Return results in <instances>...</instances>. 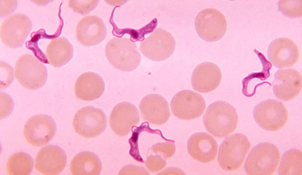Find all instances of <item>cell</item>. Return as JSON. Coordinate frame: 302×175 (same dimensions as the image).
I'll use <instances>...</instances> for the list:
<instances>
[{
    "label": "cell",
    "mask_w": 302,
    "mask_h": 175,
    "mask_svg": "<svg viewBox=\"0 0 302 175\" xmlns=\"http://www.w3.org/2000/svg\"><path fill=\"white\" fill-rule=\"evenodd\" d=\"M203 122L208 132L216 137L223 138L236 129L238 115L231 104L224 101H217L208 106Z\"/></svg>",
    "instance_id": "6da1fadb"
},
{
    "label": "cell",
    "mask_w": 302,
    "mask_h": 175,
    "mask_svg": "<svg viewBox=\"0 0 302 175\" xmlns=\"http://www.w3.org/2000/svg\"><path fill=\"white\" fill-rule=\"evenodd\" d=\"M253 115L262 129L274 131L282 128L288 119V112L283 104L276 100L267 99L259 103L254 108Z\"/></svg>",
    "instance_id": "8992f818"
},
{
    "label": "cell",
    "mask_w": 302,
    "mask_h": 175,
    "mask_svg": "<svg viewBox=\"0 0 302 175\" xmlns=\"http://www.w3.org/2000/svg\"><path fill=\"white\" fill-rule=\"evenodd\" d=\"M100 158L91 151H83L71 160L70 170L73 175H98L102 170Z\"/></svg>",
    "instance_id": "603a6c76"
},
{
    "label": "cell",
    "mask_w": 302,
    "mask_h": 175,
    "mask_svg": "<svg viewBox=\"0 0 302 175\" xmlns=\"http://www.w3.org/2000/svg\"><path fill=\"white\" fill-rule=\"evenodd\" d=\"M269 60L278 68L293 66L299 58L298 48L296 44L287 38H279L273 40L267 49Z\"/></svg>",
    "instance_id": "5bb4252c"
},
{
    "label": "cell",
    "mask_w": 302,
    "mask_h": 175,
    "mask_svg": "<svg viewBox=\"0 0 302 175\" xmlns=\"http://www.w3.org/2000/svg\"><path fill=\"white\" fill-rule=\"evenodd\" d=\"M76 38L83 45L95 46L102 42L107 35V28L101 18L87 16L81 19L76 28Z\"/></svg>",
    "instance_id": "e0dca14e"
},
{
    "label": "cell",
    "mask_w": 302,
    "mask_h": 175,
    "mask_svg": "<svg viewBox=\"0 0 302 175\" xmlns=\"http://www.w3.org/2000/svg\"><path fill=\"white\" fill-rule=\"evenodd\" d=\"M302 153L299 150L291 149L282 156L278 168L280 175L302 174Z\"/></svg>",
    "instance_id": "cb8c5ba5"
},
{
    "label": "cell",
    "mask_w": 302,
    "mask_h": 175,
    "mask_svg": "<svg viewBox=\"0 0 302 175\" xmlns=\"http://www.w3.org/2000/svg\"><path fill=\"white\" fill-rule=\"evenodd\" d=\"M273 91L278 99L286 101L296 97L302 86L301 75L292 68L281 69L274 74Z\"/></svg>",
    "instance_id": "4fadbf2b"
},
{
    "label": "cell",
    "mask_w": 302,
    "mask_h": 175,
    "mask_svg": "<svg viewBox=\"0 0 302 175\" xmlns=\"http://www.w3.org/2000/svg\"><path fill=\"white\" fill-rule=\"evenodd\" d=\"M280 152L273 144L260 143L252 148L244 164L245 172L250 175H270L277 168Z\"/></svg>",
    "instance_id": "7a4b0ae2"
},
{
    "label": "cell",
    "mask_w": 302,
    "mask_h": 175,
    "mask_svg": "<svg viewBox=\"0 0 302 175\" xmlns=\"http://www.w3.org/2000/svg\"><path fill=\"white\" fill-rule=\"evenodd\" d=\"M150 151L164 158H170L174 154L176 146L174 142L172 141L160 142L154 144L150 147Z\"/></svg>",
    "instance_id": "83f0119b"
},
{
    "label": "cell",
    "mask_w": 302,
    "mask_h": 175,
    "mask_svg": "<svg viewBox=\"0 0 302 175\" xmlns=\"http://www.w3.org/2000/svg\"><path fill=\"white\" fill-rule=\"evenodd\" d=\"M250 147L248 138L243 134L237 133L226 137L218 150L217 161L219 166L228 171L239 169Z\"/></svg>",
    "instance_id": "277c9868"
},
{
    "label": "cell",
    "mask_w": 302,
    "mask_h": 175,
    "mask_svg": "<svg viewBox=\"0 0 302 175\" xmlns=\"http://www.w3.org/2000/svg\"><path fill=\"white\" fill-rule=\"evenodd\" d=\"M139 121L137 108L128 102L117 104L113 109L109 118L110 126L113 131L120 136L127 135L131 128Z\"/></svg>",
    "instance_id": "9a60e30c"
},
{
    "label": "cell",
    "mask_w": 302,
    "mask_h": 175,
    "mask_svg": "<svg viewBox=\"0 0 302 175\" xmlns=\"http://www.w3.org/2000/svg\"><path fill=\"white\" fill-rule=\"evenodd\" d=\"M175 41L172 35L167 31L158 28L140 45L142 54L147 58L155 61L165 60L173 53Z\"/></svg>",
    "instance_id": "8fae6325"
},
{
    "label": "cell",
    "mask_w": 302,
    "mask_h": 175,
    "mask_svg": "<svg viewBox=\"0 0 302 175\" xmlns=\"http://www.w3.org/2000/svg\"><path fill=\"white\" fill-rule=\"evenodd\" d=\"M167 162L162 156L157 154L148 156L145 161L146 168L151 172H158L166 165Z\"/></svg>",
    "instance_id": "f1b7e54d"
},
{
    "label": "cell",
    "mask_w": 302,
    "mask_h": 175,
    "mask_svg": "<svg viewBox=\"0 0 302 175\" xmlns=\"http://www.w3.org/2000/svg\"><path fill=\"white\" fill-rule=\"evenodd\" d=\"M219 68L211 62H203L194 69L191 76L193 89L200 93H207L215 89L221 80Z\"/></svg>",
    "instance_id": "ffe728a7"
},
{
    "label": "cell",
    "mask_w": 302,
    "mask_h": 175,
    "mask_svg": "<svg viewBox=\"0 0 302 175\" xmlns=\"http://www.w3.org/2000/svg\"><path fill=\"white\" fill-rule=\"evenodd\" d=\"M139 107L142 118L153 124H164L170 116L167 101L158 94H149L144 96Z\"/></svg>",
    "instance_id": "ac0fdd59"
},
{
    "label": "cell",
    "mask_w": 302,
    "mask_h": 175,
    "mask_svg": "<svg viewBox=\"0 0 302 175\" xmlns=\"http://www.w3.org/2000/svg\"><path fill=\"white\" fill-rule=\"evenodd\" d=\"M105 54L112 65L123 71L134 70L141 61L136 44L127 38L110 40L106 45Z\"/></svg>",
    "instance_id": "3957f363"
},
{
    "label": "cell",
    "mask_w": 302,
    "mask_h": 175,
    "mask_svg": "<svg viewBox=\"0 0 302 175\" xmlns=\"http://www.w3.org/2000/svg\"><path fill=\"white\" fill-rule=\"evenodd\" d=\"M66 155L64 151L57 145L42 147L35 158V168L41 173L55 175L60 173L65 167Z\"/></svg>",
    "instance_id": "2e32d148"
},
{
    "label": "cell",
    "mask_w": 302,
    "mask_h": 175,
    "mask_svg": "<svg viewBox=\"0 0 302 175\" xmlns=\"http://www.w3.org/2000/svg\"><path fill=\"white\" fill-rule=\"evenodd\" d=\"M15 70L18 81L28 89L34 90L41 88L47 79L46 66L30 54L23 55L18 58Z\"/></svg>",
    "instance_id": "5b68a950"
},
{
    "label": "cell",
    "mask_w": 302,
    "mask_h": 175,
    "mask_svg": "<svg viewBox=\"0 0 302 175\" xmlns=\"http://www.w3.org/2000/svg\"><path fill=\"white\" fill-rule=\"evenodd\" d=\"M119 174H149V173L144 167L137 166L133 165H128L123 167Z\"/></svg>",
    "instance_id": "1f68e13d"
},
{
    "label": "cell",
    "mask_w": 302,
    "mask_h": 175,
    "mask_svg": "<svg viewBox=\"0 0 302 175\" xmlns=\"http://www.w3.org/2000/svg\"><path fill=\"white\" fill-rule=\"evenodd\" d=\"M1 71L5 73L4 81L1 83V89H4L10 85L13 79V70L11 66L3 62H1Z\"/></svg>",
    "instance_id": "4dcf8cb0"
},
{
    "label": "cell",
    "mask_w": 302,
    "mask_h": 175,
    "mask_svg": "<svg viewBox=\"0 0 302 175\" xmlns=\"http://www.w3.org/2000/svg\"><path fill=\"white\" fill-rule=\"evenodd\" d=\"M107 123V116L103 111L91 106L79 109L73 119V126L76 132L88 138L102 133L106 129Z\"/></svg>",
    "instance_id": "52a82bcc"
},
{
    "label": "cell",
    "mask_w": 302,
    "mask_h": 175,
    "mask_svg": "<svg viewBox=\"0 0 302 175\" xmlns=\"http://www.w3.org/2000/svg\"><path fill=\"white\" fill-rule=\"evenodd\" d=\"M73 48L64 37L54 39L47 45L46 55L49 63L55 67L65 65L72 58Z\"/></svg>",
    "instance_id": "7402d4cb"
},
{
    "label": "cell",
    "mask_w": 302,
    "mask_h": 175,
    "mask_svg": "<svg viewBox=\"0 0 302 175\" xmlns=\"http://www.w3.org/2000/svg\"><path fill=\"white\" fill-rule=\"evenodd\" d=\"M226 21L218 10L208 8L202 10L195 20V28L199 37L207 42L220 40L226 30Z\"/></svg>",
    "instance_id": "ba28073f"
},
{
    "label": "cell",
    "mask_w": 302,
    "mask_h": 175,
    "mask_svg": "<svg viewBox=\"0 0 302 175\" xmlns=\"http://www.w3.org/2000/svg\"><path fill=\"white\" fill-rule=\"evenodd\" d=\"M34 165V160L29 154L17 152L8 159L6 169L8 174L29 175L31 173Z\"/></svg>",
    "instance_id": "d4e9b609"
},
{
    "label": "cell",
    "mask_w": 302,
    "mask_h": 175,
    "mask_svg": "<svg viewBox=\"0 0 302 175\" xmlns=\"http://www.w3.org/2000/svg\"><path fill=\"white\" fill-rule=\"evenodd\" d=\"M278 11L290 18L301 16V1H280L278 3Z\"/></svg>",
    "instance_id": "484cf974"
},
{
    "label": "cell",
    "mask_w": 302,
    "mask_h": 175,
    "mask_svg": "<svg viewBox=\"0 0 302 175\" xmlns=\"http://www.w3.org/2000/svg\"><path fill=\"white\" fill-rule=\"evenodd\" d=\"M99 2L94 0H70L68 1V6L74 12L85 15L95 9Z\"/></svg>",
    "instance_id": "4316f807"
},
{
    "label": "cell",
    "mask_w": 302,
    "mask_h": 175,
    "mask_svg": "<svg viewBox=\"0 0 302 175\" xmlns=\"http://www.w3.org/2000/svg\"><path fill=\"white\" fill-rule=\"evenodd\" d=\"M170 106L176 117L182 120H191L202 115L206 104L201 94L190 90H183L174 95Z\"/></svg>",
    "instance_id": "30bf717a"
},
{
    "label": "cell",
    "mask_w": 302,
    "mask_h": 175,
    "mask_svg": "<svg viewBox=\"0 0 302 175\" xmlns=\"http://www.w3.org/2000/svg\"><path fill=\"white\" fill-rule=\"evenodd\" d=\"M56 130V123L51 117L38 114L27 120L24 127V134L30 144L41 146L52 140Z\"/></svg>",
    "instance_id": "7c38bea8"
},
{
    "label": "cell",
    "mask_w": 302,
    "mask_h": 175,
    "mask_svg": "<svg viewBox=\"0 0 302 175\" xmlns=\"http://www.w3.org/2000/svg\"><path fill=\"white\" fill-rule=\"evenodd\" d=\"M32 28V22L27 16L21 14L12 15L6 19L1 24V41L10 48H20Z\"/></svg>",
    "instance_id": "9c48e42d"
},
{
    "label": "cell",
    "mask_w": 302,
    "mask_h": 175,
    "mask_svg": "<svg viewBox=\"0 0 302 175\" xmlns=\"http://www.w3.org/2000/svg\"><path fill=\"white\" fill-rule=\"evenodd\" d=\"M187 150L194 159L202 163L213 160L216 156L218 144L215 139L206 132L193 134L187 141Z\"/></svg>",
    "instance_id": "d6986e66"
},
{
    "label": "cell",
    "mask_w": 302,
    "mask_h": 175,
    "mask_svg": "<svg viewBox=\"0 0 302 175\" xmlns=\"http://www.w3.org/2000/svg\"><path fill=\"white\" fill-rule=\"evenodd\" d=\"M105 85L99 74L88 72L81 75L77 79L74 91L76 97L83 100L92 101L103 94Z\"/></svg>",
    "instance_id": "44dd1931"
},
{
    "label": "cell",
    "mask_w": 302,
    "mask_h": 175,
    "mask_svg": "<svg viewBox=\"0 0 302 175\" xmlns=\"http://www.w3.org/2000/svg\"><path fill=\"white\" fill-rule=\"evenodd\" d=\"M14 107L12 98L8 94L1 93V118H4L9 115Z\"/></svg>",
    "instance_id": "f546056e"
}]
</instances>
